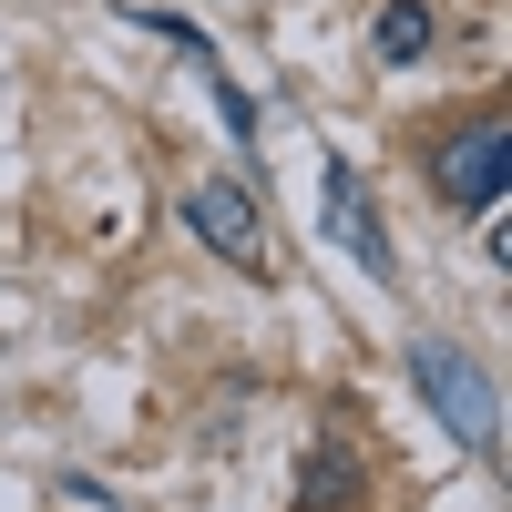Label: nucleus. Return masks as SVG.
<instances>
[{"label": "nucleus", "instance_id": "1", "mask_svg": "<svg viewBox=\"0 0 512 512\" xmlns=\"http://www.w3.org/2000/svg\"><path fill=\"white\" fill-rule=\"evenodd\" d=\"M410 379H420V400L451 420V441H472V451L502 441V410H492L502 390H492V369H482L472 349H451V338H420V349H410Z\"/></svg>", "mask_w": 512, "mask_h": 512}, {"label": "nucleus", "instance_id": "2", "mask_svg": "<svg viewBox=\"0 0 512 512\" xmlns=\"http://www.w3.org/2000/svg\"><path fill=\"white\" fill-rule=\"evenodd\" d=\"M185 226L205 256H226L236 277H277V246H267V205H256L236 175H195L185 185Z\"/></svg>", "mask_w": 512, "mask_h": 512}, {"label": "nucleus", "instance_id": "3", "mask_svg": "<svg viewBox=\"0 0 512 512\" xmlns=\"http://www.w3.org/2000/svg\"><path fill=\"white\" fill-rule=\"evenodd\" d=\"M431 185H441V205H502V185H512V134L502 123H472L461 144H441V164H431Z\"/></svg>", "mask_w": 512, "mask_h": 512}, {"label": "nucleus", "instance_id": "4", "mask_svg": "<svg viewBox=\"0 0 512 512\" xmlns=\"http://www.w3.org/2000/svg\"><path fill=\"white\" fill-rule=\"evenodd\" d=\"M328 236L349 246L369 277H390V236H379V216H369V195H359V175H349V164H328Z\"/></svg>", "mask_w": 512, "mask_h": 512}, {"label": "nucleus", "instance_id": "5", "mask_svg": "<svg viewBox=\"0 0 512 512\" xmlns=\"http://www.w3.org/2000/svg\"><path fill=\"white\" fill-rule=\"evenodd\" d=\"M379 62H420L431 52V0H379Z\"/></svg>", "mask_w": 512, "mask_h": 512}, {"label": "nucleus", "instance_id": "6", "mask_svg": "<svg viewBox=\"0 0 512 512\" xmlns=\"http://www.w3.org/2000/svg\"><path fill=\"white\" fill-rule=\"evenodd\" d=\"M349 482H359V472H349V451H318V461H308V482H297V512H338V502H349Z\"/></svg>", "mask_w": 512, "mask_h": 512}]
</instances>
